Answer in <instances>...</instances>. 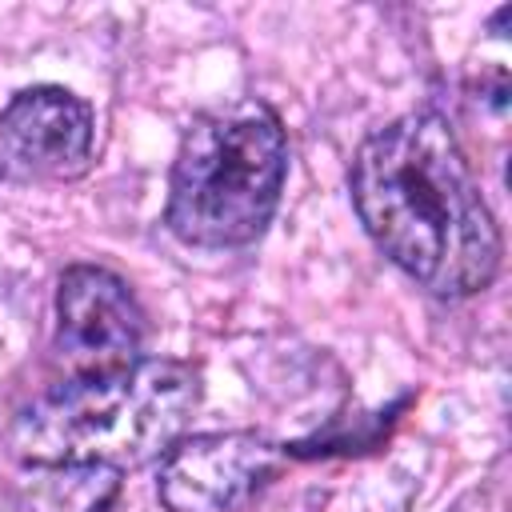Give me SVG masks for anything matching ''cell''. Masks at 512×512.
I'll list each match as a JSON object with an SVG mask.
<instances>
[{
    "label": "cell",
    "mask_w": 512,
    "mask_h": 512,
    "mask_svg": "<svg viewBox=\"0 0 512 512\" xmlns=\"http://www.w3.org/2000/svg\"><path fill=\"white\" fill-rule=\"evenodd\" d=\"M352 200L376 248L436 296L460 300L492 284L500 232L436 112H408L372 132L352 160Z\"/></svg>",
    "instance_id": "6da1fadb"
},
{
    "label": "cell",
    "mask_w": 512,
    "mask_h": 512,
    "mask_svg": "<svg viewBox=\"0 0 512 512\" xmlns=\"http://www.w3.org/2000/svg\"><path fill=\"white\" fill-rule=\"evenodd\" d=\"M200 404V372L184 360H136L76 376L20 408L8 428L16 460L36 468H136L164 456Z\"/></svg>",
    "instance_id": "7a4b0ae2"
},
{
    "label": "cell",
    "mask_w": 512,
    "mask_h": 512,
    "mask_svg": "<svg viewBox=\"0 0 512 512\" xmlns=\"http://www.w3.org/2000/svg\"><path fill=\"white\" fill-rule=\"evenodd\" d=\"M288 172V144L264 100H228L196 116L176 148L168 184V228L196 248L256 240Z\"/></svg>",
    "instance_id": "3957f363"
},
{
    "label": "cell",
    "mask_w": 512,
    "mask_h": 512,
    "mask_svg": "<svg viewBox=\"0 0 512 512\" xmlns=\"http://www.w3.org/2000/svg\"><path fill=\"white\" fill-rule=\"evenodd\" d=\"M144 344V316L120 276L76 264L56 292V352L76 376L132 368Z\"/></svg>",
    "instance_id": "277c9868"
},
{
    "label": "cell",
    "mask_w": 512,
    "mask_h": 512,
    "mask_svg": "<svg viewBox=\"0 0 512 512\" xmlns=\"http://www.w3.org/2000/svg\"><path fill=\"white\" fill-rule=\"evenodd\" d=\"M280 468V448L256 432H208L176 440L160 464L168 512H236Z\"/></svg>",
    "instance_id": "5b68a950"
},
{
    "label": "cell",
    "mask_w": 512,
    "mask_h": 512,
    "mask_svg": "<svg viewBox=\"0 0 512 512\" xmlns=\"http://www.w3.org/2000/svg\"><path fill=\"white\" fill-rule=\"evenodd\" d=\"M0 140L32 172L76 176L92 156V108L64 88H24L0 112Z\"/></svg>",
    "instance_id": "8992f818"
}]
</instances>
